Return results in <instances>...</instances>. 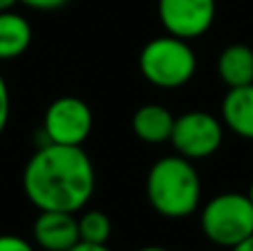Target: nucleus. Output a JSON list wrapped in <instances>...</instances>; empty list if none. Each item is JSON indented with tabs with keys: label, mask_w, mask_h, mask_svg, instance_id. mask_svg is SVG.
<instances>
[{
	"label": "nucleus",
	"mask_w": 253,
	"mask_h": 251,
	"mask_svg": "<svg viewBox=\"0 0 253 251\" xmlns=\"http://www.w3.org/2000/svg\"><path fill=\"white\" fill-rule=\"evenodd\" d=\"M22 191L38 211L80 213L96 191V167L83 147L42 142L22 169Z\"/></svg>",
	"instance_id": "obj_1"
},
{
	"label": "nucleus",
	"mask_w": 253,
	"mask_h": 251,
	"mask_svg": "<svg viewBox=\"0 0 253 251\" xmlns=\"http://www.w3.org/2000/svg\"><path fill=\"white\" fill-rule=\"evenodd\" d=\"M144 191L153 211L169 220L193 216L202 203L200 173L191 160L178 154L162 156L149 167Z\"/></svg>",
	"instance_id": "obj_2"
},
{
	"label": "nucleus",
	"mask_w": 253,
	"mask_h": 251,
	"mask_svg": "<svg viewBox=\"0 0 253 251\" xmlns=\"http://www.w3.org/2000/svg\"><path fill=\"white\" fill-rule=\"evenodd\" d=\"M138 69L149 84L158 89H180L198 71V56L191 42L171 34L151 38L138 56Z\"/></svg>",
	"instance_id": "obj_3"
},
{
	"label": "nucleus",
	"mask_w": 253,
	"mask_h": 251,
	"mask_svg": "<svg viewBox=\"0 0 253 251\" xmlns=\"http://www.w3.org/2000/svg\"><path fill=\"white\" fill-rule=\"evenodd\" d=\"M200 229L209 243L231 249L253 234V203L247 194L224 191L200 207Z\"/></svg>",
	"instance_id": "obj_4"
},
{
	"label": "nucleus",
	"mask_w": 253,
	"mask_h": 251,
	"mask_svg": "<svg viewBox=\"0 0 253 251\" xmlns=\"http://www.w3.org/2000/svg\"><path fill=\"white\" fill-rule=\"evenodd\" d=\"M224 125L213 114L202 109H191L175 116L173 129H171V147L173 154L191 160H205L213 156L222 147Z\"/></svg>",
	"instance_id": "obj_5"
},
{
	"label": "nucleus",
	"mask_w": 253,
	"mask_h": 251,
	"mask_svg": "<svg viewBox=\"0 0 253 251\" xmlns=\"http://www.w3.org/2000/svg\"><path fill=\"white\" fill-rule=\"evenodd\" d=\"M93 131V111L83 98L60 96L44 109V142L67 147H83Z\"/></svg>",
	"instance_id": "obj_6"
},
{
	"label": "nucleus",
	"mask_w": 253,
	"mask_h": 251,
	"mask_svg": "<svg viewBox=\"0 0 253 251\" xmlns=\"http://www.w3.org/2000/svg\"><path fill=\"white\" fill-rule=\"evenodd\" d=\"M215 13V0H158V18L165 34L189 42L202 38L213 27Z\"/></svg>",
	"instance_id": "obj_7"
},
{
	"label": "nucleus",
	"mask_w": 253,
	"mask_h": 251,
	"mask_svg": "<svg viewBox=\"0 0 253 251\" xmlns=\"http://www.w3.org/2000/svg\"><path fill=\"white\" fill-rule=\"evenodd\" d=\"M31 240L42 251H69L80 243L78 216L69 211H38L31 225Z\"/></svg>",
	"instance_id": "obj_8"
},
{
	"label": "nucleus",
	"mask_w": 253,
	"mask_h": 251,
	"mask_svg": "<svg viewBox=\"0 0 253 251\" xmlns=\"http://www.w3.org/2000/svg\"><path fill=\"white\" fill-rule=\"evenodd\" d=\"M220 120L224 129L238 138L253 140V83L245 87H233L224 93L220 105Z\"/></svg>",
	"instance_id": "obj_9"
},
{
	"label": "nucleus",
	"mask_w": 253,
	"mask_h": 251,
	"mask_svg": "<svg viewBox=\"0 0 253 251\" xmlns=\"http://www.w3.org/2000/svg\"><path fill=\"white\" fill-rule=\"evenodd\" d=\"M173 123L175 116L165 105L147 102L135 109L133 118H131V129L138 140L147 142V145H162V142H169Z\"/></svg>",
	"instance_id": "obj_10"
},
{
	"label": "nucleus",
	"mask_w": 253,
	"mask_h": 251,
	"mask_svg": "<svg viewBox=\"0 0 253 251\" xmlns=\"http://www.w3.org/2000/svg\"><path fill=\"white\" fill-rule=\"evenodd\" d=\"M218 76L227 89L245 87L253 83V49L245 42H233L220 51L218 56Z\"/></svg>",
	"instance_id": "obj_11"
},
{
	"label": "nucleus",
	"mask_w": 253,
	"mask_h": 251,
	"mask_svg": "<svg viewBox=\"0 0 253 251\" xmlns=\"http://www.w3.org/2000/svg\"><path fill=\"white\" fill-rule=\"evenodd\" d=\"M34 29L29 20L22 13L13 11H0V60L9 62L20 58L29 49Z\"/></svg>",
	"instance_id": "obj_12"
},
{
	"label": "nucleus",
	"mask_w": 253,
	"mask_h": 251,
	"mask_svg": "<svg viewBox=\"0 0 253 251\" xmlns=\"http://www.w3.org/2000/svg\"><path fill=\"white\" fill-rule=\"evenodd\" d=\"M111 220L100 209H83L78 216V234L83 243L107 245L111 238Z\"/></svg>",
	"instance_id": "obj_13"
},
{
	"label": "nucleus",
	"mask_w": 253,
	"mask_h": 251,
	"mask_svg": "<svg viewBox=\"0 0 253 251\" xmlns=\"http://www.w3.org/2000/svg\"><path fill=\"white\" fill-rule=\"evenodd\" d=\"M9 116H11V96H9L7 80L0 74V136L4 133V129L9 125Z\"/></svg>",
	"instance_id": "obj_14"
},
{
	"label": "nucleus",
	"mask_w": 253,
	"mask_h": 251,
	"mask_svg": "<svg viewBox=\"0 0 253 251\" xmlns=\"http://www.w3.org/2000/svg\"><path fill=\"white\" fill-rule=\"evenodd\" d=\"M0 251H36V245L16 234H0Z\"/></svg>",
	"instance_id": "obj_15"
},
{
	"label": "nucleus",
	"mask_w": 253,
	"mask_h": 251,
	"mask_svg": "<svg viewBox=\"0 0 253 251\" xmlns=\"http://www.w3.org/2000/svg\"><path fill=\"white\" fill-rule=\"evenodd\" d=\"M20 4L34 9V11H56L71 2V0H18Z\"/></svg>",
	"instance_id": "obj_16"
},
{
	"label": "nucleus",
	"mask_w": 253,
	"mask_h": 251,
	"mask_svg": "<svg viewBox=\"0 0 253 251\" xmlns=\"http://www.w3.org/2000/svg\"><path fill=\"white\" fill-rule=\"evenodd\" d=\"M69 251H111V249H109V245H93V243H83L80 240Z\"/></svg>",
	"instance_id": "obj_17"
},
{
	"label": "nucleus",
	"mask_w": 253,
	"mask_h": 251,
	"mask_svg": "<svg viewBox=\"0 0 253 251\" xmlns=\"http://www.w3.org/2000/svg\"><path fill=\"white\" fill-rule=\"evenodd\" d=\"M229 251H253V234L249 236V238H245L242 243H238V245H233Z\"/></svg>",
	"instance_id": "obj_18"
},
{
	"label": "nucleus",
	"mask_w": 253,
	"mask_h": 251,
	"mask_svg": "<svg viewBox=\"0 0 253 251\" xmlns=\"http://www.w3.org/2000/svg\"><path fill=\"white\" fill-rule=\"evenodd\" d=\"M16 4H20L18 0H0V11H9V9H13Z\"/></svg>",
	"instance_id": "obj_19"
},
{
	"label": "nucleus",
	"mask_w": 253,
	"mask_h": 251,
	"mask_svg": "<svg viewBox=\"0 0 253 251\" xmlns=\"http://www.w3.org/2000/svg\"><path fill=\"white\" fill-rule=\"evenodd\" d=\"M135 251H171V249L160 247V245H147V247H140V249H135Z\"/></svg>",
	"instance_id": "obj_20"
},
{
	"label": "nucleus",
	"mask_w": 253,
	"mask_h": 251,
	"mask_svg": "<svg viewBox=\"0 0 253 251\" xmlns=\"http://www.w3.org/2000/svg\"><path fill=\"white\" fill-rule=\"evenodd\" d=\"M247 196H249V200H251V203H253V180H251L249 189H247Z\"/></svg>",
	"instance_id": "obj_21"
}]
</instances>
